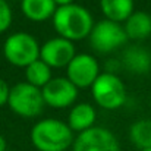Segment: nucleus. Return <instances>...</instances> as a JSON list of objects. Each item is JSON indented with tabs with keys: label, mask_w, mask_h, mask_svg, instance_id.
Wrapping results in <instances>:
<instances>
[{
	"label": "nucleus",
	"mask_w": 151,
	"mask_h": 151,
	"mask_svg": "<svg viewBox=\"0 0 151 151\" xmlns=\"http://www.w3.org/2000/svg\"><path fill=\"white\" fill-rule=\"evenodd\" d=\"M53 25L59 37L73 43L91 34L94 21L88 9L72 3L56 9L53 15Z\"/></svg>",
	"instance_id": "1"
},
{
	"label": "nucleus",
	"mask_w": 151,
	"mask_h": 151,
	"mask_svg": "<svg viewBox=\"0 0 151 151\" xmlns=\"http://www.w3.org/2000/svg\"><path fill=\"white\" fill-rule=\"evenodd\" d=\"M73 141V131L57 119L40 120L31 129V142L38 151H66Z\"/></svg>",
	"instance_id": "2"
},
{
	"label": "nucleus",
	"mask_w": 151,
	"mask_h": 151,
	"mask_svg": "<svg viewBox=\"0 0 151 151\" xmlns=\"http://www.w3.org/2000/svg\"><path fill=\"white\" fill-rule=\"evenodd\" d=\"M40 44L28 32H15L3 44V53L9 63L18 68H27L40 59Z\"/></svg>",
	"instance_id": "3"
},
{
	"label": "nucleus",
	"mask_w": 151,
	"mask_h": 151,
	"mask_svg": "<svg viewBox=\"0 0 151 151\" xmlns=\"http://www.w3.org/2000/svg\"><path fill=\"white\" fill-rule=\"evenodd\" d=\"M91 93L96 103L107 110L119 109L126 101V88L122 79L117 75L109 72L99 75L91 87Z\"/></svg>",
	"instance_id": "4"
},
{
	"label": "nucleus",
	"mask_w": 151,
	"mask_h": 151,
	"mask_svg": "<svg viewBox=\"0 0 151 151\" xmlns=\"http://www.w3.org/2000/svg\"><path fill=\"white\" fill-rule=\"evenodd\" d=\"M7 104L13 113L22 117H34L41 113L46 103L40 88L28 82H19L10 88Z\"/></svg>",
	"instance_id": "5"
},
{
	"label": "nucleus",
	"mask_w": 151,
	"mask_h": 151,
	"mask_svg": "<svg viewBox=\"0 0 151 151\" xmlns=\"http://www.w3.org/2000/svg\"><path fill=\"white\" fill-rule=\"evenodd\" d=\"M128 41L125 28L113 21L104 19L93 27L90 34V44L99 53H110L122 47Z\"/></svg>",
	"instance_id": "6"
},
{
	"label": "nucleus",
	"mask_w": 151,
	"mask_h": 151,
	"mask_svg": "<svg viewBox=\"0 0 151 151\" xmlns=\"http://www.w3.org/2000/svg\"><path fill=\"white\" fill-rule=\"evenodd\" d=\"M73 151H120L116 137L106 128L93 126L81 132L72 145Z\"/></svg>",
	"instance_id": "7"
},
{
	"label": "nucleus",
	"mask_w": 151,
	"mask_h": 151,
	"mask_svg": "<svg viewBox=\"0 0 151 151\" xmlns=\"http://www.w3.org/2000/svg\"><path fill=\"white\" fill-rule=\"evenodd\" d=\"M100 75V68L97 60L87 53L76 54L66 68V78L76 88L93 87Z\"/></svg>",
	"instance_id": "8"
},
{
	"label": "nucleus",
	"mask_w": 151,
	"mask_h": 151,
	"mask_svg": "<svg viewBox=\"0 0 151 151\" xmlns=\"http://www.w3.org/2000/svg\"><path fill=\"white\" fill-rule=\"evenodd\" d=\"M44 103L53 109H65L72 106L78 97V88L68 78H51L41 88Z\"/></svg>",
	"instance_id": "9"
},
{
	"label": "nucleus",
	"mask_w": 151,
	"mask_h": 151,
	"mask_svg": "<svg viewBox=\"0 0 151 151\" xmlns=\"http://www.w3.org/2000/svg\"><path fill=\"white\" fill-rule=\"evenodd\" d=\"M75 56L73 43L62 37L46 41L40 50V59L50 68H68Z\"/></svg>",
	"instance_id": "10"
},
{
	"label": "nucleus",
	"mask_w": 151,
	"mask_h": 151,
	"mask_svg": "<svg viewBox=\"0 0 151 151\" xmlns=\"http://www.w3.org/2000/svg\"><path fill=\"white\" fill-rule=\"evenodd\" d=\"M122 65L135 75H144L151 69V53L141 46H132L123 53Z\"/></svg>",
	"instance_id": "11"
},
{
	"label": "nucleus",
	"mask_w": 151,
	"mask_h": 151,
	"mask_svg": "<svg viewBox=\"0 0 151 151\" xmlns=\"http://www.w3.org/2000/svg\"><path fill=\"white\" fill-rule=\"evenodd\" d=\"M125 32L131 40H144L151 35V15L147 12H134L125 21Z\"/></svg>",
	"instance_id": "12"
},
{
	"label": "nucleus",
	"mask_w": 151,
	"mask_h": 151,
	"mask_svg": "<svg viewBox=\"0 0 151 151\" xmlns=\"http://www.w3.org/2000/svg\"><path fill=\"white\" fill-rule=\"evenodd\" d=\"M94 120H96V109L88 103H81V104H76L70 110L68 125L73 132L81 134V132L93 128Z\"/></svg>",
	"instance_id": "13"
},
{
	"label": "nucleus",
	"mask_w": 151,
	"mask_h": 151,
	"mask_svg": "<svg viewBox=\"0 0 151 151\" xmlns=\"http://www.w3.org/2000/svg\"><path fill=\"white\" fill-rule=\"evenodd\" d=\"M21 9L28 19L34 22H43L53 18L57 7L53 0H22Z\"/></svg>",
	"instance_id": "14"
},
{
	"label": "nucleus",
	"mask_w": 151,
	"mask_h": 151,
	"mask_svg": "<svg viewBox=\"0 0 151 151\" xmlns=\"http://www.w3.org/2000/svg\"><path fill=\"white\" fill-rule=\"evenodd\" d=\"M100 6L106 19L117 24L134 13V0H100Z\"/></svg>",
	"instance_id": "15"
},
{
	"label": "nucleus",
	"mask_w": 151,
	"mask_h": 151,
	"mask_svg": "<svg viewBox=\"0 0 151 151\" xmlns=\"http://www.w3.org/2000/svg\"><path fill=\"white\" fill-rule=\"evenodd\" d=\"M25 76H27L28 84H31L37 88H43L46 84L50 82L51 68L49 65H46L41 59H38L25 68Z\"/></svg>",
	"instance_id": "16"
},
{
	"label": "nucleus",
	"mask_w": 151,
	"mask_h": 151,
	"mask_svg": "<svg viewBox=\"0 0 151 151\" xmlns=\"http://www.w3.org/2000/svg\"><path fill=\"white\" fill-rule=\"evenodd\" d=\"M129 138L131 141L139 148H151V120L142 119L135 122L129 128Z\"/></svg>",
	"instance_id": "17"
},
{
	"label": "nucleus",
	"mask_w": 151,
	"mask_h": 151,
	"mask_svg": "<svg viewBox=\"0 0 151 151\" xmlns=\"http://www.w3.org/2000/svg\"><path fill=\"white\" fill-rule=\"evenodd\" d=\"M12 19L13 16H12L10 6L4 0H0V32H4L6 29H9Z\"/></svg>",
	"instance_id": "18"
},
{
	"label": "nucleus",
	"mask_w": 151,
	"mask_h": 151,
	"mask_svg": "<svg viewBox=\"0 0 151 151\" xmlns=\"http://www.w3.org/2000/svg\"><path fill=\"white\" fill-rule=\"evenodd\" d=\"M9 94H10V88H9L7 82L3 81V79L0 78V106L7 104V101H9Z\"/></svg>",
	"instance_id": "19"
},
{
	"label": "nucleus",
	"mask_w": 151,
	"mask_h": 151,
	"mask_svg": "<svg viewBox=\"0 0 151 151\" xmlns=\"http://www.w3.org/2000/svg\"><path fill=\"white\" fill-rule=\"evenodd\" d=\"M54 3H56V6H68V4H72L73 3V0H53Z\"/></svg>",
	"instance_id": "20"
},
{
	"label": "nucleus",
	"mask_w": 151,
	"mask_h": 151,
	"mask_svg": "<svg viewBox=\"0 0 151 151\" xmlns=\"http://www.w3.org/2000/svg\"><path fill=\"white\" fill-rule=\"evenodd\" d=\"M0 151H6V139L0 135Z\"/></svg>",
	"instance_id": "21"
},
{
	"label": "nucleus",
	"mask_w": 151,
	"mask_h": 151,
	"mask_svg": "<svg viewBox=\"0 0 151 151\" xmlns=\"http://www.w3.org/2000/svg\"><path fill=\"white\" fill-rule=\"evenodd\" d=\"M139 151H151V148H144V150H139Z\"/></svg>",
	"instance_id": "22"
}]
</instances>
